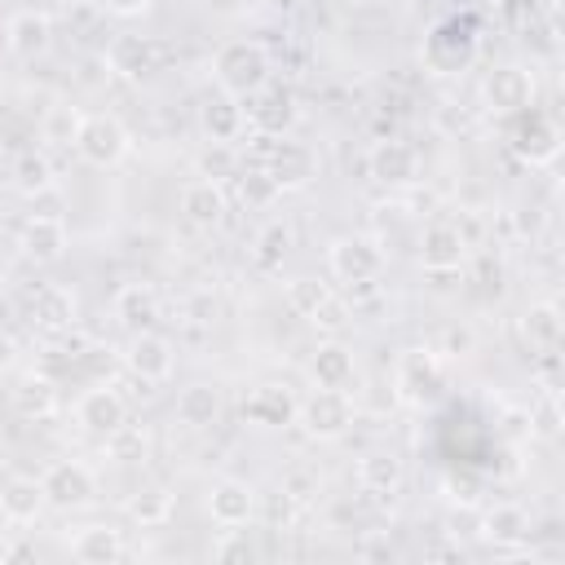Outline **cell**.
<instances>
[{
    "instance_id": "f35d334b",
    "label": "cell",
    "mask_w": 565,
    "mask_h": 565,
    "mask_svg": "<svg viewBox=\"0 0 565 565\" xmlns=\"http://www.w3.org/2000/svg\"><path fill=\"white\" fill-rule=\"evenodd\" d=\"M212 556H216V561H256V556H260V547L252 543V534H247V530L225 525V534L212 543Z\"/></svg>"
},
{
    "instance_id": "d590c367",
    "label": "cell",
    "mask_w": 565,
    "mask_h": 565,
    "mask_svg": "<svg viewBox=\"0 0 565 565\" xmlns=\"http://www.w3.org/2000/svg\"><path fill=\"white\" fill-rule=\"evenodd\" d=\"M13 181H18V190H22V194H40V190H49V185H53V168H49V159H44V154L26 150V154H18V163H13Z\"/></svg>"
},
{
    "instance_id": "74e56055",
    "label": "cell",
    "mask_w": 565,
    "mask_h": 565,
    "mask_svg": "<svg viewBox=\"0 0 565 565\" xmlns=\"http://www.w3.org/2000/svg\"><path fill=\"white\" fill-rule=\"evenodd\" d=\"M238 190H243V203H252V207H269L282 194L278 181L260 163H247V172H238Z\"/></svg>"
},
{
    "instance_id": "8992f818",
    "label": "cell",
    "mask_w": 565,
    "mask_h": 565,
    "mask_svg": "<svg viewBox=\"0 0 565 565\" xmlns=\"http://www.w3.org/2000/svg\"><path fill=\"white\" fill-rule=\"evenodd\" d=\"M40 490H44V503L57 508V512H79L97 499V477L88 463L79 459H57L40 472Z\"/></svg>"
},
{
    "instance_id": "7c38bea8",
    "label": "cell",
    "mask_w": 565,
    "mask_h": 565,
    "mask_svg": "<svg viewBox=\"0 0 565 565\" xmlns=\"http://www.w3.org/2000/svg\"><path fill=\"white\" fill-rule=\"evenodd\" d=\"M124 366H128L141 384H159V380L172 375L177 349H172V340L159 335L154 327H150V331H132V340H128V349H124Z\"/></svg>"
},
{
    "instance_id": "f907efd6",
    "label": "cell",
    "mask_w": 565,
    "mask_h": 565,
    "mask_svg": "<svg viewBox=\"0 0 565 565\" xmlns=\"http://www.w3.org/2000/svg\"><path fill=\"white\" fill-rule=\"evenodd\" d=\"M4 543H9V530H4V516H0V556H4Z\"/></svg>"
},
{
    "instance_id": "ee69618b",
    "label": "cell",
    "mask_w": 565,
    "mask_h": 565,
    "mask_svg": "<svg viewBox=\"0 0 565 565\" xmlns=\"http://www.w3.org/2000/svg\"><path fill=\"white\" fill-rule=\"evenodd\" d=\"M309 322H313L318 331H340V327L349 322V305L331 296V300H327L322 309H313V313H309Z\"/></svg>"
},
{
    "instance_id": "2e32d148",
    "label": "cell",
    "mask_w": 565,
    "mask_h": 565,
    "mask_svg": "<svg viewBox=\"0 0 565 565\" xmlns=\"http://www.w3.org/2000/svg\"><path fill=\"white\" fill-rule=\"evenodd\" d=\"M463 260H468V243L455 230V221H428L419 234V265L437 274V269H463Z\"/></svg>"
},
{
    "instance_id": "ab89813d",
    "label": "cell",
    "mask_w": 565,
    "mask_h": 565,
    "mask_svg": "<svg viewBox=\"0 0 565 565\" xmlns=\"http://www.w3.org/2000/svg\"><path fill=\"white\" fill-rule=\"evenodd\" d=\"M199 177H207V181H225V177H238V159H234V146H221V141H212V146L199 154Z\"/></svg>"
},
{
    "instance_id": "4316f807",
    "label": "cell",
    "mask_w": 565,
    "mask_h": 565,
    "mask_svg": "<svg viewBox=\"0 0 565 565\" xmlns=\"http://www.w3.org/2000/svg\"><path fill=\"white\" fill-rule=\"evenodd\" d=\"M124 552H128V543H124V530H115V525H84L71 534V556L79 565H115V561H124Z\"/></svg>"
},
{
    "instance_id": "c3c4849f",
    "label": "cell",
    "mask_w": 565,
    "mask_h": 565,
    "mask_svg": "<svg viewBox=\"0 0 565 565\" xmlns=\"http://www.w3.org/2000/svg\"><path fill=\"white\" fill-rule=\"evenodd\" d=\"M468 349H472V331H468V327H450V331H446V353L463 358Z\"/></svg>"
},
{
    "instance_id": "ac0fdd59",
    "label": "cell",
    "mask_w": 565,
    "mask_h": 565,
    "mask_svg": "<svg viewBox=\"0 0 565 565\" xmlns=\"http://www.w3.org/2000/svg\"><path fill=\"white\" fill-rule=\"evenodd\" d=\"M4 44L13 57H44L49 44H53V18L40 13V9H18L9 22H4Z\"/></svg>"
},
{
    "instance_id": "836d02e7",
    "label": "cell",
    "mask_w": 565,
    "mask_h": 565,
    "mask_svg": "<svg viewBox=\"0 0 565 565\" xmlns=\"http://www.w3.org/2000/svg\"><path fill=\"white\" fill-rule=\"evenodd\" d=\"M137 525H163L168 516H172V490L168 486H146V490H137L132 499H128V508H124Z\"/></svg>"
},
{
    "instance_id": "9c48e42d",
    "label": "cell",
    "mask_w": 565,
    "mask_h": 565,
    "mask_svg": "<svg viewBox=\"0 0 565 565\" xmlns=\"http://www.w3.org/2000/svg\"><path fill=\"white\" fill-rule=\"evenodd\" d=\"M106 62L124 79H146V75H154V71H163L172 62V49L163 40H154V35H115L106 44Z\"/></svg>"
},
{
    "instance_id": "30bf717a",
    "label": "cell",
    "mask_w": 565,
    "mask_h": 565,
    "mask_svg": "<svg viewBox=\"0 0 565 565\" xmlns=\"http://www.w3.org/2000/svg\"><path fill=\"white\" fill-rule=\"evenodd\" d=\"M243 115H247V128L252 132H269V137H282L291 132V124L300 119V106H296V93L291 88H256L252 97H243Z\"/></svg>"
},
{
    "instance_id": "f546056e",
    "label": "cell",
    "mask_w": 565,
    "mask_h": 565,
    "mask_svg": "<svg viewBox=\"0 0 565 565\" xmlns=\"http://www.w3.org/2000/svg\"><path fill=\"white\" fill-rule=\"evenodd\" d=\"M31 322L44 335H62L75 322V296L66 287H40V296L31 300Z\"/></svg>"
},
{
    "instance_id": "6da1fadb",
    "label": "cell",
    "mask_w": 565,
    "mask_h": 565,
    "mask_svg": "<svg viewBox=\"0 0 565 565\" xmlns=\"http://www.w3.org/2000/svg\"><path fill=\"white\" fill-rule=\"evenodd\" d=\"M269 53H265V44L260 40H225L221 49H216V57H212V75H216V84H221V93H230V97H252L256 88H265L269 84Z\"/></svg>"
},
{
    "instance_id": "d6986e66",
    "label": "cell",
    "mask_w": 565,
    "mask_h": 565,
    "mask_svg": "<svg viewBox=\"0 0 565 565\" xmlns=\"http://www.w3.org/2000/svg\"><path fill=\"white\" fill-rule=\"evenodd\" d=\"M406 481V463L393 455V450H366L358 459V486L375 499V503H393L397 490Z\"/></svg>"
},
{
    "instance_id": "ffe728a7",
    "label": "cell",
    "mask_w": 565,
    "mask_h": 565,
    "mask_svg": "<svg viewBox=\"0 0 565 565\" xmlns=\"http://www.w3.org/2000/svg\"><path fill=\"white\" fill-rule=\"evenodd\" d=\"M207 512L216 525H247L256 516V490L243 477H221L207 490Z\"/></svg>"
},
{
    "instance_id": "60d3db41",
    "label": "cell",
    "mask_w": 565,
    "mask_h": 565,
    "mask_svg": "<svg viewBox=\"0 0 565 565\" xmlns=\"http://www.w3.org/2000/svg\"><path fill=\"white\" fill-rule=\"evenodd\" d=\"M106 450H110L115 459H141V455H146V433H141L137 424H124V428H115V433L106 437Z\"/></svg>"
},
{
    "instance_id": "7402d4cb",
    "label": "cell",
    "mask_w": 565,
    "mask_h": 565,
    "mask_svg": "<svg viewBox=\"0 0 565 565\" xmlns=\"http://www.w3.org/2000/svg\"><path fill=\"white\" fill-rule=\"evenodd\" d=\"M199 124H203L207 141H221V146H234V141L247 132L243 102H238V97H230V93H212V97L199 106Z\"/></svg>"
},
{
    "instance_id": "8d00e7d4",
    "label": "cell",
    "mask_w": 565,
    "mask_h": 565,
    "mask_svg": "<svg viewBox=\"0 0 565 565\" xmlns=\"http://www.w3.org/2000/svg\"><path fill=\"white\" fill-rule=\"evenodd\" d=\"M79 119H84V115H79L75 106H49V115H44L40 132H44V141H49V146H75Z\"/></svg>"
},
{
    "instance_id": "681fc988",
    "label": "cell",
    "mask_w": 565,
    "mask_h": 565,
    "mask_svg": "<svg viewBox=\"0 0 565 565\" xmlns=\"http://www.w3.org/2000/svg\"><path fill=\"white\" fill-rule=\"evenodd\" d=\"M13 322V305H9V296H0V331Z\"/></svg>"
},
{
    "instance_id": "7dc6e473",
    "label": "cell",
    "mask_w": 565,
    "mask_h": 565,
    "mask_svg": "<svg viewBox=\"0 0 565 565\" xmlns=\"http://www.w3.org/2000/svg\"><path fill=\"white\" fill-rule=\"evenodd\" d=\"M31 216H62V194L49 185V190H40V194H31Z\"/></svg>"
},
{
    "instance_id": "d6a6232c",
    "label": "cell",
    "mask_w": 565,
    "mask_h": 565,
    "mask_svg": "<svg viewBox=\"0 0 565 565\" xmlns=\"http://www.w3.org/2000/svg\"><path fill=\"white\" fill-rule=\"evenodd\" d=\"M13 406H18V415H26V419H44V415L57 406V384H53L49 375L31 371V375L18 380V388H13Z\"/></svg>"
},
{
    "instance_id": "1f68e13d",
    "label": "cell",
    "mask_w": 565,
    "mask_h": 565,
    "mask_svg": "<svg viewBox=\"0 0 565 565\" xmlns=\"http://www.w3.org/2000/svg\"><path fill=\"white\" fill-rule=\"evenodd\" d=\"M287 252H291V225H287V221H269V225H260V234H256L252 265H256L260 274H278L282 260H287Z\"/></svg>"
},
{
    "instance_id": "e0dca14e",
    "label": "cell",
    "mask_w": 565,
    "mask_h": 565,
    "mask_svg": "<svg viewBox=\"0 0 565 565\" xmlns=\"http://www.w3.org/2000/svg\"><path fill=\"white\" fill-rule=\"evenodd\" d=\"M516 331L525 340L530 353L539 358H552L561 349V335H565V318H561V305L556 300H534L521 318H516Z\"/></svg>"
},
{
    "instance_id": "f1b7e54d",
    "label": "cell",
    "mask_w": 565,
    "mask_h": 565,
    "mask_svg": "<svg viewBox=\"0 0 565 565\" xmlns=\"http://www.w3.org/2000/svg\"><path fill=\"white\" fill-rule=\"evenodd\" d=\"M177 419L185 428H212L221 419V388L199 380V384H185L177 393Z\"/></svg>"
},
{
    "instance_id": "b9f144b4",
    "label": "cell",
    "mask_w": 565,
    "mask_h": 565,
    "mask_svg": "<svg viewBox=\"0 0 565 565\" xmlns=\"http://www.w3.org/2000/svg\"><path fill=\"white\" fill-rule=\"evenodd\" d=\"M530 428H534L539 437H556V433H561V411H556V393H552V388L530 406Z\"/></svg>"
},
{
    "instance_id": "484cf974",
    "label": "cell",
    "mask_w": 565,
    "mask_h": 565,
    "mask_svg": "<svg viewBox=\"0 0 565 565\" xmlns=\"http://www.w3.org/2000/svg\"><path fill=\"white\" fill-rule=\"evenodd\" d=\"M243 419L256 428H287L296 419V397L278 384H260L243 397Z\"/></svg>"
},
{
    "instance_id": "e575fe53",
    "label": "cell",
    "mask_w": 565,
    "mask_h": 565,
    "mask_svg": "<svg viewBox=\"0 0 565 565\" xmlns=\"http://www.w3.org/2000/svg\"><path fill=\"white\" fill-rule=\"evenodd\" d=\"M327 300H331V287H327L322 278H313V274H300V278L287 282V309L300 313V318H309V313L322 309Z\"/></svg>"
},
{
    "instance_id": "3957f363",
    "label": "cell",
    "mask_w": 565,
    "mask_h": 565,
    "mask_svg": "<svg viewBox=\"0 0 565 565\" xmlns=\"http://www.w3.org/2000/svg\"><path fill=\"white\" fill-rule=\"evenodd\" d=\"M296 419H300V428L309 437L335 441V437H344L353 428L358 406H353L349 388H313L305 402H296Z\"/></svg>"
},
{
    "instance_id": "5bb4252c",
    "label": "cell",
    "mask_w": 565,
    "mask_h": 565,
    "mask_svg": "<svg viewBox=\"0 0 565 565\" xmlns=\"http://www.w3.org/2000/svg\"><path fill=\"white\" fill-rule=\"evenodd\" d=\"M75 419H79L84 433H93V437H110L115 428L128 424V402H124L110 384H97V388L79 393V402H75Z\"/></svg>"
},
{
    "instance_id": "cb8c5ba5",
    "label": "cell",
    "mask_w": 565,
    "mask_h": 565,
    "mask_svg": "<svg viewBox=\"0 0 565 565\" xmlns=\"http://www.w3.org/2000/svg\"><path fill=\"white\" fill-rule=\"evenodd\" d=\"M110 309H115V318H119L128 331H150V327L159 322V313H163L159 291H154L150 282H124V287L115 291Z\"/></svg>"
},
{
    "instance_id": "7bdbcfd3",
    "label": "cell",
    "mask_w": 565,
    "mask_h": 565,
    "mask_svg": "<svg viewBox=\"0 0 565 565\" xmlns=\"http://www.w3.org/2000/svg\"><path fill=\"white\" fill-rule=\"evenodd\" d=\"M278 490H287L296 503H305V499L318 494V472L313 468H291V472H282V486Z\"/></svg>"
},
{
    "instance_id": "52a82bcc",
    "label": "cell",
    "mask_w": 565,
    "mask_h": 565,
    "mask_svg": "<svg viewBox=\"0 0 565 565\" xmlns=\"http://www.w3.org/2000/svg\"><path fill=\"white\" fill-rule=\"evenodd\" d=\"M132 137L128 128L115 119V115H84L79 119V132H75V154L88 163V168H115L124 163Z\"/></svg>"
},
{
    "instance_id": "44dd1931",
    "label": "cell",
    "mask_w": 565,
    "mask_h": 565,
    "mask_svg": "<svg viewBox=\"0 0 565 565\" xmlns=\"http://www.w3.org/2000/svg\"><path fill=\"white\" fill-rule=\"evenodd\" d=\"M18 247L35 265H53L66 252V221L62 216H26V225L18 230Z\"/></svg>"
},
{
    "instance_id": "f6af8a7d",
    "label": "cell",
    "mask_w": 565,
    "mask_h": 565,
    "mask_svg": "<svg viewBox=\"0 0 565 565\" xmlns=\"http://www.w3.org/2000/svg\"><path fill=\"white\" fill-rule=\"evenodd\" d=\"M102 13H115V18H137V13H146L154 0H93Z\"/></svg>"
},
{
    "instance_id": "7a4b0ae2",
    "label": "cell",
    "mask_w": 565,
    "mask_h": 565,
    "mask_svg": "<svg viewBox=\"0 0 565 565\" xmlns=\"http://www.w3.org/2000/svg\"><path fill=\"white\" fill-rule=\"evenodd\" d=\"M477 49H481V40H477V22L472 18H441L424 35L419 57H424V66L433 75H459V71H468L477 62Z\"/></svg>"
},
{
    "instance_id": "ba28073f",
    "label": "cell",
    "mask_w": 565,
    "mask_h": 565,
    "mask_svg": "<svg viewBox=\"0 0 565 565\" xmlns=\"http://www.w3.org/2000/svg\"><path fill=\"white\" fill-rule=\"evenodd\" d=\"M327 265L340 282H358V278H380L388 256H384V243L371 234H340L327 247Z\"/></svg>"
},
{
    "instance_id": "277c9868",
    "label": "cell",
    "mask_w": 565,
    "mask_h": 565,
    "mask_svg": "<svg viewBox=\"0 0 565 565\" xmlns=\"http://www.w3.org/2000/svg\"><path fill=\"white\" fill-rule=\"evenodd\" d=\"M508 119H512L508 146H512V154H516L521 163L539 168V163H552V159L561 154V128H556L552 115L525 106V110H516V115H508Z\"/></svg>"
},
{
    "instance_id": "bcb514c9",
    "label": "cell",
    "mask_w": 565,
    "mask_h": 565,
    "mask_svg": "<svg viewBox=\"0 0 565 565\" xmlns=\"http://www.w3.org/2000/svg\"><path fill=\"white\" fill-rule=\"evenodd\" d=\"M185 313H190V322H212V318H216V300H212V291L190 296V300H185Z\"/></svg>"
},
{
    "instance_id": "83f0119b",
    "label": "cell",
    "mask_w": 565,
    "mask_h": 565,
    "mask_svg": "<svg viewBox=\"0 0 565 565\" xmlns=\"http://www.w3.org/2000/svg\"><path fill=\"white\" fill-rule=\"evenodd\" d=\"M44 508H49V503H44L40 477H9V481L0 486V516H4V521L31 525V521H40Z\"/></svg>"
},
{
    "instance_id": "d4e9b609",
    "label": "cell",
    "mask_w": 565,
    "mask_h": 565,
    "mask_svg": "<svg viewBox=\"0 0 565 565\" xmlns=\"http://www.w3.org/2000/svg\"><path fill=\"white\" fill-rule=\"evenodd\" d=\"M309 380L318 388H349L358 380V366H353V349L340 344V340H322L313 353H309Z\"/></svg>"
},
{
    "instance_id": "4dcf8cb0",
    "label": "cell",
    "mask_w": 565,
    "mask_h": 565,
    "mask_svg": "<svg viewBox=\"0 0 565 565\" xmlns=\"http://www.w3.org/2000/svg\"><path fill=\"white\" fill-rule=\"evenodd\" d=\"M477 530H481V539H490L499 547H512V543H521L530 534V516L516 503H494V508H486L477 516Z\"/></svg>"
},
{
    "instance_id": "8fae6325",
    "label": "cell",
    "mask_w": 565,
    "mask_h": 565,
    "mask_svg": "<svg viewBox=\"0 0 565 565\" xmlns=\"http://www.w3.org/2000/svg\"><path fill=\"white\" fill-rule=\"evenodd\" d=\"M366 172L371 181L397 190V185H411L419 177V154L411 141H397V137H380L366 146Z\"/></svg>"
},
{
    "instance_id": "9a60e30c",
    "label": "cell",
    "mask_w": 565,
    "mask_h": 565,
    "mask_svg": "<svg viewBox=\"0 0 565 565\" xmlns=\"http://www.w3.org/2000/svg\"><path fill=\"white\" fill-rule=\"evenodd\" d=\"M274 181H278V190H305L313 177H318V159H313V150L305 146V141H274V150H269V159L260 163Z\"/></svg>"
},
{
    "instance_id": "5b68a950",
    "label": "cell",
    "mask_w": 565,
    "mask_h": 565,
    "mask_svg": "<svg viewBox=\"0 0 565 565\" xmlns=\"http://www.w3.org/2000/svg\"><path fill=\"white\" fill-rule=\"evenodd\" d=\"M393 388L415 406H437L446 393V371L433 349H406L393 371Z\"/></svg>"
},
{
    "instance_id": "4fadbf2b",
    "label": "cell",
    "mask_w": 565,
    "mask_h": 565,
    "mask_svg": "<svg viewBox=\"0 0 565 565\" xmlns=\"http://www.w3.org/2000/svg\"><path fill=\"white\" fill-rule=\"evenodd\" d=\"M481 102L494 110V115H516L525 106H534V75L525 66H494L486 79H481Z\"/></svg>"
},
{
    "instance_id": "603a6c76",
    "label": "cell",
    "mask_w": 565,
    "mask_h": 565,
    "mask_svg": "<svg viewBox=\"0 0 565 565\" xmlns=\"http://www.w3.org/2000/svg\"><path fill=\"white\" fill-rule=\"evenodd\" d=\"M225 190H221V181H207V177H199V181H185L181 185V212H185V221L190 225H199V230H216L221 221H225Z\"/></svg>"
}]
</instances>
